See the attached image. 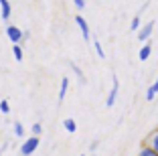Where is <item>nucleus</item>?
Returning a JSON list of instances; mask_svg holds the SVG:
<instances>
[{
    "instance_id": "6",
    "label": "nucleus",
    "mask_w": 158,
    "mask_h": 156,
    "mask_svg": "<svg viewBox=\"0 0 158 156\" xmlns=\"http://www.w3.org/2000/svg\"><path fill=\"white\" fill-rule=\"evenodd\" d=\"M146 45H142V49L138 51V59L140 61H148V57L152 55V45H150L148 41H144Z\"/></svg>"
},
{
    "instance_id": "2",
    "label": "nucleus",
    "mask_w": 158,
    "mask_h": 156,
    "mask_svg": "<svg viewBox=\"0 0 158 156\" xmlns=\"http://www.w3.org/2000/svg\"><path fill=\"white\" fill-rule=\"evenodd\" d=\"M118 89H120V81H118V77L114 75V77H112V89H110V93H107V99H106V106H107V108H112L114 103H116Z\"/></svg>"
},
{
    "instance_id": "16",
    "label": "nucleus",
    "mask_w": 158,
    "mask_h": 156,
    "mask_svg": "<svg viewBox=\"0 0 158 156\" xmlns=\"http://www.w3.org/2000/svg\"><path fill=\"white\" fill-rule=\"evenodd\" d=\"M140 154H142V156H156V150L148 144V146H144L142 150H140Z\"/></svg>"
},
{
    "instance_id": "1",
    "label": "nucleus",
    "mask_w": 158,
    "mask_h": 156,
    "mask_svg": "<svg viewBox=\"0 0 158 156\" xmlns=\"http://www.w3.org/2000/svg\"><path fill=\"white\" fill-rule=\"evenodd\" d=\"M39 142H41V138L35 136V134L31 138H27V140L23 142V146H20V154H33V152L39 148Z\"/></svg>"
},
{
    "instance_id": "12",
    "label": "nucleus",
    "mask_w": 158,
    "mask_h": 156,
    "mask_svg": "<svg viewBox=\"0 0 158 156\" xmlns=\"http://www.w3.org/2000/svg\"><path fill=\"white\" fill-rule=\"evenodd\" d=\"M69 67L73 69V73L77 75L79 83H85V75H83V71H81V69H79V67H77V65H75V63H69Z\"/></svg>"
},
{
    "instance_id": "11",
    "label": "nucleus",
    "mask_w": 158,
    "mask_h": 156,
    "mask_svg": "<svg viewBox=\"0 0 158 156\" xmlns=\"http://www.w3.org/2000/svg\"><path fill=\"white\" fill-rule=\"evenodd\" d=\"M63 126H65V130H67L69 134H73L75 130H77V124H75L73 118H65V120H63Z\"/></svg>"
},
{
    "instance_id": "5",
    "label": "nucleus",
    "mask_w": 158,
    "mask_h": 156,
    "mask_svg": "<svg viewBox=\"0 0 158 156\" xmlns=\"http://www.w3.org/2000/svg\"><path fill=\"white\" fill-rule=\"evenodd\" d=\"M75 23H77L79 28H81V35H83V39L89 43V24H87V20H85L83 16H79V14H77V16H75Z\"/></svg>"
},
{
    "instance_id": "17",
    "label": "nucleus",
    "mask_w": 158,
    "mask_h": 156,
    "mask_svg": "<svg viewBox=\"0 0 158 156\" xmlns=\"http://www.w3.org/2000/svg\"><path fill=\"white\" fill-rule=\"evenodd\" d=\"M138 28H140V12L136 14L134 19H132V24H130V31H132V32H134V31H138Z\"/></svg>"
},
{
    "instance_id": "13",
    "label": "nucleus",
    "mask_w": 158,
    "mask_h": 156,
    "mask_svg": "<svg viewBox=\"0 0 158 156\" xmlns=\"http://www.w3.org/2000/svg\"><path fill=\"white\" fill-rule=\"evenodd\" d=\"M12 126H14V128H12L14 130V136H16V138H23L24 136V126L20 124V122H14Z\"/></svg>"
},
{
    "instance_id": "9",
    "label": "nucleus",
    "mask_w": 158,
    "mask_h": 156,
    "mask_svg": "<svg viewBox=\"0 0 158 156\" xmlns=\"http://www.w3.org/2000/svg\"><path fill=\"white\" fill-rule=\"evenodd\" d=\"M12 55L16 61H23L24 59V53H23V47H20V43H12Z\"/></svg>"
},
{
    "instance_id": "3",
    "label": "nucleus",
    "mask_w": 158,
    "mask_h": 156,
    "mask_svg": "<svg viewBox=\"0 0 158 156\" xmlns=\"http://www.w3.org/2000/svg\"><path fill=\"white\" fill-rule=\"evenodd\" d=\"M6 37H8L10 43H23V31L14 24H8L6 27Z\"/></svg>"
},
{
    "instance_id": "4",
    "label": "nucleus",
    "mask_w": 158,
    "mask_h": 156,
    "mask_svg": "<svg viewBox=\"0 0 158 156\" xmlns=\"http://www.w3.org/2000/svg\"><path fill=\"white\" fill-rule=\"evenodd\" d=\"M152 31H154V20H150V23H146L144 27H140L138 31V41H148L150 37H152Z\"/></svg>"
},
{
    "instance_id": "15",
    "label": "nucleus",
    "mask_w": 158,
    "mask_h": 156,
    "mask_svg": "<svg viewBox=\"0 0 158 156\" xmlns=\"http://www.w3.org/2000/svg\"><path fill=\"white\" fill-rule=\"evenodd\" d=\"M93 47H95V53H98L99 59H106V51L102 49V43H99V41H93Z\"/></svg>"
},
{
    "instance_id": "8",
    "label": "nucleus",
    "mask_w": 158,
    "mask_h": 156,
    "mask_svg": "<svg viewBox=\"0 0 158 156\" xmlns=\"http://www.w3.org/2000/svg\"><path fill=\"white\" fill-rule=\"evenodd\" d=\"M67 89H69V77H63V79H61V87H59V103L65 99Z\"/></svg>"
},
{
    "instance_id": "7",
    "label": "nucleus",
    "mask_w": 158,
    "mask_h": 156,
    "mask_svg": "<svg viewBox=\"0 0 158 156\" xmlns=\"http://www.w3.org/2000/svg\"><path fill=\"white\" fill-rule=\"evenodd\" d=\"M0 12H2V19L8 20L10 14H12V6H10L8 0H0Z\"/></svg>"
},
{
    "instance_id": "18",
    "label": "nucleus",
    "mask_w": 158,
    "mask_h": 156,
    "mask_svg": "<svg viewBox=\"0 0 158 156\" xmlns=\"http://www.w3.org/2000/svg\"><path fill=\"white\" fill-rule=\"evenodd\" d=\"M0 112H2L4 116H8V114H10V103H8L6 99H2V101H0Z\"/></svg>"
},
{
    "instance_id": "10",
    "label": "nucleus",
    "mask_w": 158,
    "mask_h": 156,
    "mask_svg": "<svg viewBox=\"0 0 158 156\" xmlns=\"http://www.w3.org/2000/svg\"><path fill=\"white\" fill-rule=\"evenodd\" d=\"M156 93H158V77H156V81H154L152 85L148 87V91H146V99H148V101H152Z\"/></svg>"
},
{
    "instance_id": "14",
    "label": "nucleus",
    "mask_w": 158,
    "mask_h": 156,
    "mask_svg": "<svg viewBox=\"0 0 158 156\" xmlns=\"http://www.w3.org/2000/svg\"><path fill=\"white\" fill-rule=\"evenodd\" d=\"M148 144L154 148V150H156V154H158V130H156V132H154L152 136L148 138Z\"/></svg>"
},
{
    "instance_id": "20",
    "label": "nucleus",
    "mask_w": 158,
    "mask_h": 156,
    "mask_svg": "<svg viewBox=\"0 0 158 156\" xmlns=\"http://www.w3.org/2000/svg\"><path fill=\"white\" fill-rule=\"evenodd\" d=\"M73 4H75L77 10H83L85 8V0H73Z\"/></svg>"
},
{
    "instance_id": "19",
    "label": "nucleus",
    "mask_w": 158,
    "mask_h": 156,
    "mask_svg": "<svg viewBox=\"0 0 158 156\" xmlns=\"http://www.w3.org/2000/svg\"><path fill=\"white\" fill-rule=\"evenodd\" d=\"M31 130H33V134H35V136H41V134H43V126L39 124V122L31 126Z\"/></svg>"
}]
</instances>
